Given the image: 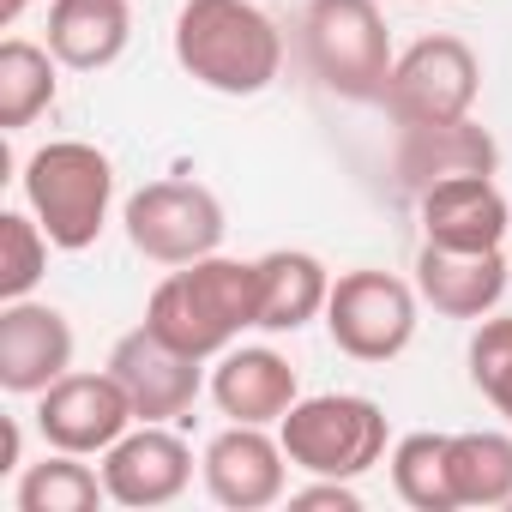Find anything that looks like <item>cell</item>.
Returning <instances> with one entry per match:
<instances>
[{"instance_id": "18", "label": "cell", "mask_w": 512, "mask_h": 512, "mask_svg": "<svg viewBox=\"0 0 512 512\" xmlns=\"http://www.w3.org/2000/svg\"><path fill=\"white\" fill-rule=\"evenodd\" d=\"M133 43V0H49V49L73 73H103Z\"/></svg>"}, {"instance_id": "19", "label": "cell", "mask_w": 512, "mask_h": 512, "mask_svg": "<svg viewBox=\"0 0 512 512\" xmlns=\"http://www.w3.org/2000/svg\"><path fill=\"white\" fill-rule=\"evenodd\" d=\"M253 266H260V332H302L308 320L326 314L332 302L326 260H314L302 247H272Z\"/></svg>"}, {"instance_id": "1", "label": "cell", "mask_w": 512, "mask_h": 512, "mask_svg": "<svg viewBox=\"0 0 512 512\" xmlns=\"http://www.w3.org/2000/svg\"><path fill=\"white\" fill-rule=\"evenodd\" d=\"M175 61L217 97H260L284 73V31L253 0H187L175 13Z\"/></svg>"}, {"instance_id": "23", "label": "cell", "mask_w": 512, "mask_h": 512, "mask_svg": "<svg viewBox=\"0 0 512 512\" xmlns=\"http://www.w3.org/2000/svg\"><path fill=\"white\" fill-rule=\"evenodd\" d=\"M452 494L458 506H512V434L500 428L452 434Z\"/></svg>"}, {"instance_id": "28", "label": "cell", "mask_w": 512, "mask_h": 512, "mask_svg": "<svg viewBox=\"0 0 512 512\" xmlns=\"http://www.w3.org/2000/svg\"><path fill=\"white\" fill-rule=\"evenodd\" d=\"M25 7H31V0H0V25H19Z\"/></svg>"}, {"instance_id": "11", "label": "cell", "mask_w": 512, "mask_h": 512, "mask_svg": "<svg viewBox=\"0 0 512 512\" xmlns=\"http://www.w3.org/2000/svg\"><path fill=\"white\" fill-rule=\"evenodd\" d=\"M205 494L229 512H266L290 494V452L278 434L253 428V422H229L223 434H211L205 458H199Z\"/></svg>"}, {"instance_id": "22", "label": "cell", "mask_w": 512, "mask_h": 512, "mask_svg": "<svg viewBox=\"0 0 512 512\" xmlns=\"http://www.w3.org/2000/svg\"><path fill=\"white\" fill-rule=\"evenodd\" d=\"M386 464H392V488H398L404 506H416V512H452L458 506V494H452V434H428V428L404 434V440H392Z\"/></svg>"}, {"instance_id": "12", "label": "cell", "mask_w": 512, "mask_h": 512, "mask_svg": "<svg viewBox=\"0 0 512 512\" xmlns=\"http://www.w3.org/2000/svg\"><path fill=\"white\" fill-rule=\"evenodd\" d=\"M97 470H103L115 506L151 512V506H169V500L187 494V482H193V446H187L169 422H133V428L103 452Z\"/></svg>"}, {"instance_id": "3", "label": "cell", "mask_w": 512, "mask_h": 512, "mask_svg": "<svg viewBox=\"0 0 512 512\" xmlns=\"http://www.w3.org/2000/svg\"><path fill=\"white\" fill-rule=\"evenodd\" d=\"M19 187H25L31 217L49 229V241L61 253H85V247H97V235L109 223L115 163L85 139H49L25 157Z\"/></svg>"}, {"instance_id": "27", "label": "cell", "mask_w": 512, "mask_h": 512, "mask_svg": "<svg viewBox=\"0 0 512 512\" xmlns=\"http://www.w3.org/2000/svg\"><path fill=\"white\" fill-rule=\"evenodd\" d=\"M25 470V428H19V416H7L0 422V476H19Z\"/></svg>"}, {"instance_id": "17", "label": "cell", "mask_w": 512, "mask_h": 512, "mask_svg": "<svg viewBox=\"0 0 512 512\" xmlns=\"http://www.w3.org/2000/svg\"><path fill=\"white\" fill-rule=\"evenodd\" d=\"M211 398L229 422H253V428H278L290 416V404L302 398V380L296 368L266 350V344H229L211 368Z\"/></svg>"}, {"instance_id": "5", "label": "cell", "mask_w": 512, "mask_h": 512, "mask_svg": "<svg viewBox=\"0 0 512 512\" xmlns=\"http://www.w3.org/2000/svg\"><path fill=\"white\" fill-rule=\"evenodd\" d=\"M308 73L344 103H380L392 79V31L374 0H308L302 13Z\"/></svg>"}, {"instance_id": "26", "label": "cell", "mask_w": 512, "mask_h": 512, "mask_svg": "<svg viewBox=\"0 0 512 512\" xmlns=\"http://www.w3.org/2000/svg\"><path fill=\"white\" fill-rule=\"evenodd\" d=\"M290 506H296V512H314V506H326V512H362V494H356V482L314 476L308 488H296V494H290Z\"/></svg>"}, {"instance_id": "8", "label": "cell", "mask_w": 512, "mask_h": 512, "mask_svg": "<svg viewBox=\"0 0 512 512\" xmlns=\"http://www.w3.org/2000/svg\"><path fill=\"white\" fill-rule=\"evenodd\" d=\"M416 284L392 278V272H344L332 278V302H326V332L350 362H392L410 350L416 338Z\"/></svg>"}, {"instance_id": "15", "label": "cell", "mask_w": 512, "mask_h": 512, "mask_svg": "<svg viewBox=\"0 0 512 512\" xmlns=\"http://www.w3.org/2000/svg\"><path fill=\"white\" fill-rule=\"evenodd\" d=\"M512 284V253L506 247H482V253H458V247H416V296L446 314V320H488L500 308Z\"/></svg>"}, {"instance_id": "16", "label": "cell", "mask_w": 512, "mask_h": 512, "mask_svg": "<svg viewBox=\"0 0 512 512\" xmlns=\"http://www.w3.org/2000/svg\"><path fill=\"white\" fill-rule=\"evenodd\" d=\"M416 217H422V241L458 247V253L506 247V235H512V205L494 187V175H458V181L428 187L416 199Z\"/></svg>"}, {"instance_id": "21", "label": "cell", "mask_w": 512, "mask_h": 512, "mask_svg": "<svg viewBox=\"0 0 512 512\" xmlns=\"http://www.w3.org/2000/svg\"><path fill=\"white\" fill-rule=\"evenodd\" d=\"M55 73H61L55 49L25 43V37H7V43H0V133H19V127H31L43 109H55V91H61Z\"/></svg>"}, {"instance_id": "29", "label": "cell", "mask_w": 512, "mask_h": 512, "mask_svg": "<svg viewBox=\"0 0 512 512\" xmlns=\"http://www.w3.org/2000/svg\"><path fill=\"white\" fill-rule=\"evenodd\" d=\"M410 7H416V0H410Z\"/></svg>"}, {"instance_id": "9", "label": "cell", "mask_w": 512, "mask_h": 512, "mask_svg": "<svg viewBox=\"0 0 512 512\" xmlns=\"http://www.w3.org/2000/svg\"><path fill=\"white\" fill-rule=\"evenodd\" d=\"M133 398L121 392V380L103 374H61L49 392H37V434L55 452H79V458H103L127 428H133Z\"/></svg>"}, {"instance_id": "25", "label": "cell", "mask_w": 512, "mask_h": 512, "mask_svg": "<svg viewBox=\"0 0 512 512\" xmlns=\"http://www.w3.org/2000/svg\"><path fill=\"white\" fill-rule=\"evenodd\" d=\"M470 386L512 422V314H488L470 332Z\"/></svg>"}, {"instance_id": "14", "label": "cell", "mask_w": 512, "mask_h": 512, "mask_svg": "<svg viewBox=\"0 0 512 512\" xmlns=\"http://www.w3.org/2000/svg\"><path fill=\"white\" fill-rule=\"evenodd\" d=\"M500 169V145L482 121L458 115V121H434V127H398V151H392V175L410 199H422L440 181L458 175H494Z\"/></svg>"}, {"instance_id": "7", "label": "cell", "mask_w": 512, "mask_h": 512, "mask_svg": "<svg viewBox=\"0 0 512 512\" xmlns=\"http://www.w3.org/2000/svg\"><path fill=\"white\" fill-rule=\"evenodd\" d=\"M476 91H482V61L464 37H422L410 43L398 61H392V79H386V97L380 109L398 121V127H434V121H458L476 109Z\"/></svg>"}, {"instance_id": "4", "label": "cell", "mask_w": 512, "mask_h": 512, "mask_svg": "<svg viewBox=\"0 0 512 512\" xmlns=\"http://www.w3.org/2000/svg\"><path fill=\"white\" fill-rule=\"evenodd\" d=\"M278 440H284V452H290L296 470L356 482L374 464H386L392 422L362 392H320V398H296L290 404V416L278 422Z\"/></svg>"}, {"instance_id": "20", "label": "cell", "mask_w": 512, "mask_h": 512, "mask_svg": "<svg viewBox=\"0 0 512 512\" xmlns=\"http://www.w3.org/2000/svg\"><path fill=\"white\" fill-rule=\"evenodd\" d=\"M109 500L103 470H91L79 452H55L43 464H25L13 482V506L19 512H97Z\"/></svg>"}, {"instance_id": "2", "label": "cell", "mask_w": 512, "mask_h": 512, "mask_svg": "<svg viewBox=\"0 0 512 512\" xmlns=\"http://www.w3.org/2000/svg\"><path fill=\"white\" fill-rule=\"evenodd\" d=\"M145 326L157 338H169L175 350H187L199 362H217L247 326H260V266L253 260H223V253L175 266L151 290Z\"/></svg>"}, {"instance_id": "24", "label": "cell", "mask_w": 512, "mask_h": 512, "mask_svg": "<svg viewBox=\"0 0 512 512\" xmlns=\"http://www.w3.org/2000/svg\"><path fill=\"white\" fill-rule=\"evenodd\" d=\"M49 247H55V241H49V229L31 217V205L0 217V302H25V296L43 284Z\"/></svg>"}, {"instance_id": "6", "label": "cell", "mask_w": 512, "mask_h": 512, "mask_svg": "<svg viewBox=\"0 0 512 512\" xmlns=\"http://www.w3.org/2000/svg\"><path fill=\"white\" fill-rule=\"evenodd\" d=\"M121 223H127L133 253H145L151 266H193V260H205V253L223 247V229H229L223 199L205 181H187V175L139 187L127 199Z\"/></svg>"}, {"instance_id": "13", "label": "cell", "mask_w": 512, "mask_h": 512, "mask_svg": "<svg viewBox=\"0 0 512 512\" xmlns=\"http://www.w3.org/2000/svg\"><path fill=\"white\" fill-rule=\"evenodd\" d=\"M61 374H73V326L49 302H7L0 308V392L37 398Z\"/></svg>"}, {"instance_id": "10", "label": "cell", "mask_w": 512, "mask_h": 512, "mask_svg": "<svg viewBox=\"0 0 512 512\" xmlns=\"http://www.w3.org/2000/svg\"><path fill=\"white\" fill-rule=\"evenodd\" d=\"M205 362L175 350L169 338H157L151 326H133L127 338H115L109 350V374L121 380V392L133 398L139 422H187L199 392H205Z\"/></svg>"}]
</instances>
